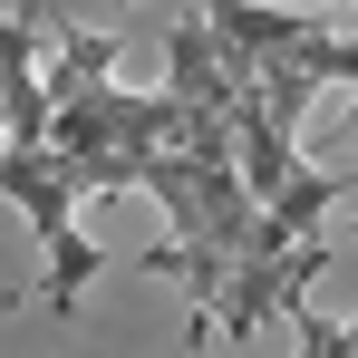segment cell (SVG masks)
Wrapping results in <instances>:
<instances>
[{
	"mask_svg": "<svg viewBox=\"0 0 358 358\" xmlns=\"http://www.w3.org/2000/svg\"><path fill=\"white\" fill-rule=\"evenodd\" d=\"M0 194L29 213V233H39V252H49V281H39V291H49V310L68 320V310L87 300V281L107 271V252L78 233V194L59 184V165H49V155H20V145L0 155Z\"/></svg>",
	"mask_w": 358,
	"mask_h": 358,
	"instance_id": "cell-1",
	"label": "cell"
},
{
	"mask_svg": "<svg viewBox=\"0 0 358 358\" xmlns=\"http://www.w3.org/2000/svg\"><path fill=\"white\" fill-rule=\"evenodd\" d=\"M155 145H184V107L165 87L136 97L117 78H87V87H68L59 117H49V155H155Z\"/></svg>",
	"mask_w": 358,
	"mask_h": 358,
	"instance_id": "cell-2",
	"label": "cell"
},
{
	"mask_svg": "<svg viewBox=\"0 0 358 358\" xmlns=\"http://www.w3.org/2000/svg\"><path fill=\"white\" fill-rule=\"evenodd\" d=\"M320 271H329V252H320V242H291V252H242V262H233V291H223V329L252 339V329L291 320L300 300H310Z\"/></svg>",
	"mask_w": 358,
	"mask_h": 358,
	"instance_id": "cell-3",
	"label": "cell"
},
{
	"mask_svg": "<svg viewBox=\"0 0 358 358\" xmlns=\"http://www.w3.org/2000/svg\"><path fill=\"white\" fill-rule=\"evenodd\" d=\"M107 59H117V49H107L97 29H68V68H59V97H68V87H87V78H107Z\"/></svg>",
	"mask_w": 358,
	"mask_h": 358,
	"instance_id": "cell-4",
	"label": "cell"
},
{
	"mask_svg": "<svg viewBox=\"0 0 358 358\" xmlns=\"http://www.w3.org/2000/svg\"><path fill=\"white\" fill-rule=\"evenodd\" d=\"M339 329H349V358H358V310H349V320H339Z\"/></svg>",
	"mask_w": 358,
	"mask_h": 358,
	"instance_id": "cell-5",
	"label": "cell"
},
{
	"mask_svg": "<svg viewBox=\"0 0 358 358\" xmlns=\"http://www.w3.org/2000/svg\"><path fill=\"white\" fill-rule=\"evenodd\" d=\"M349 126H358V107H349Z\"/></svg>",
	"mask_w": 358,
	"mask_h": 358,
	"instance_id": "cell-6",
	"label": "cell"
},
{
	"mask_svg": "<svg viewBox=\"0 0 358 358\" xmlns=\"http://www.w3.org/2000/svg\"><path fill=\"white\" fill-rule=\"evenodd\" d=\"M349 10H358V0H349Z\"/></svg>",
	"mask_w": 358,
	"mask_h": 358,
	"instance_id": "cell-7",
	"label": "cell"
}]
</instances>
